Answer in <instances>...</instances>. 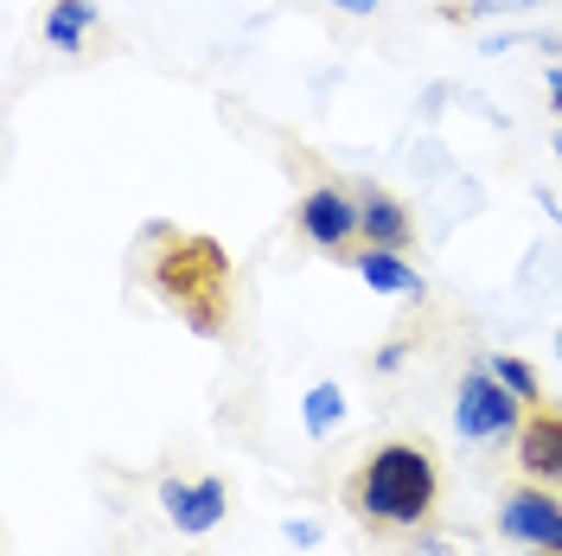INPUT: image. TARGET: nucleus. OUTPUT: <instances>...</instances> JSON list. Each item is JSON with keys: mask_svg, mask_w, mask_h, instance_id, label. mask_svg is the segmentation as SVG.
Here are the masks:
<instances>
[{"mask_svg": "<svg viewBox=\"0 0 562 556\" xmlns=\"http://www.w3.org/2000/svg\"><path fill=\"white\" fill-rule=\"evenodd\" d=\"M435 492H441L435 454L416 442H378L364 454V467L346 480V505L371 531H416L435 512Z\"/></svg>", "mask_w": 562, "mask_h": 556, "instance_id": "1", "label": "nucleus"}, {"mask_svg": "<svg viewBox=\"0 0 562 556\" xmlns=\"http://www.w3.org/2000/svg\"><path fill=\"white\" fill-rule=\"evenodd\" d=\"M525 429V397H512L486 371V358H473L454 383V435L460 442H505Z\"/></svg>", "mask_w": 562, "mask_h": 556, "instance_id": "2", "label": "nucleus"}, {"mask_svg": "<svg viewBox=\"0 0 562 556\" xmlns=\"http://www.w3.org/2000/svg\"><path fill=\"white\" fill-rule=\"evenodd\" d=\"M498 531L525 551H557L562 556V492L557 487H512L498 499Z\"/></svg>", "mask_w": 562, "mask_h": 556, "instance_id": "3", "label": "nucleus"}, {"mask_svg": "<svg viewBox=\"0 0 562 556\" xmlns=\"http://www.w3.org/2000/svg\"><path fill=\"white\" fill-rule=\"evenodd\" d=\"M294 224L319 249H351L358 244V192H346V186H314V192H301Z\"/></svg>", "mask_w": 562, "mask_h": 556, "instance_id": "4", "label": "nucleus"}, {"mask_svg": "<svg viewBox=\"0 0 562 556\" xmlns=\"http://www.w3.org/2000/svg\"><path fill=\"white\" fill-rule=\"evenodd\" d=\"M160 512H167V524H173V531H186V537H205V531H217V524H224V512H231V492H224V480H217V474H205L199 487H192V480H160Z\"/></svg>", "mask_w": 562, "mask_h": 556, "instance_id": "5", "label": "nucleus"}, {"mask_svg": "<svg viewBox=\"0 0 562 556\" xmlns=\"http://www.w3.org/2000/svg\"><path fill=\"white\" fill-rule=\"evenodd\" d=\"M358 244L371 249H409L416 244V218L403 199H390L378 186H358Z\"/></svg>", "mask_w": 562, "mask_h": 556, "instance_id": "6", "label": "nucleus"}, {"mask_svg": "<svg viewBox=\"0 0 562 556\" xmlns=\"http://www.w3.org/2000/svg\"><path fill=\"white\" fill-rule=\"evenodd\" d=\"M512 442H518V467H525V480L562 492V416L557 410L525 416V429H518Z\"/></svg>", "mask_w": 562, "mask_h": 556, "instance_id": "7", "label": "nucleus"}, {"mask_svg": "<svg viewBox=\"0 0 562 556\" xmlns=\"http://www.w3.org/2000/svg\"><path fill=\"white\" fill-rule=\"evenodd\" d=\"M351 269H358V281H364L371 294H390V301H422V294H428V281L416 276L409 249H371V244H358Z\"/></svg>", "mask_w": 562, "mask_h": 556, "instance_id": "8", "label": "nucleus"}, {"mask_svg": "<svg viewBox=\"0 0 562 556\" xmlns=\"http://www.w3.org/2000/svg\"><path fill=\"white\" fill-rule=\"evenodd\" d=\"M90 26H103L97 0H52V13H45V45H52V52H77Z\"/></svg>", "mask_w": 562, "mask_h": 556, "instance_id": "9", "label": "nucleus"}, {"mask_svg": "<svg viewBox=\"0 0 562 556\" xmlns=\"http://www.w3.org/2000/svg\"><path fill=\"white\" fill-rule=\"evenodd\" d=\"M339 416H346V390H339L333 378H319L314 390L301 397V429L319 442V435H333V429H339Z\"/></svg>", "mask_w": 562, "mask_h": 556, "instance_id": "10", "label": "nucleus"}, {"mask_svg": "<svg viewBox=\"0 0 562 556\" xmlns=\"http://www.w3.org/2000/svg\"><path fill=\"white\" fill-rule=\"evenodd\" d=\"M486 371L505 383L512 397H525V403H543V378L530 371L525 358H512V352H486Z\"/></svg>", "mask_w": 562, "mask_h": 556, "instance_id": "11", "label": "nucleus"}, {"mask_svg": "<svg viewBox=\"0 0 562 556\" xmlns=\"http://www.w3.org/2000/svg\"><path fill=\"white\" fill-rule=\"evenodd\" d=\"M543 0H467V20H498V13H530Z\"/></svg>", "mask_w": 562, "mask_h": 556, "instance_id": "12", "label": "nucleus"}, {"mask_svg": "<svg viewBox=\"0 0 562 556\" xmlns=\"http://www.w3.org/2000/svg\"><path fill=\"white\" fill-rule=\"evenodd\" d=\"M281 537H288V544H301V551H314L326 531H319L314 519H288V524H281Z\"/></svg>", "mask_w": 562, "mask_h": 556, "instance_id": "13", "label": "nucleus"}, {"mask_svg": "<svg viewBox=\"0 0 562 556\" xmlns=\"http://www.w3.org/2000/svg\"><path fill=\"white\" fill-rule=\"evenodd\" d=\"M403 358H409V346H396V340H390V346L378 352V358H371V365H378V371H384V378H390V371H396V365H403Z\"/></svg>", "mask_w": 562, "mask_h": 556, "instance_id": "14", "label": "nucleus"}, {"mask_svg": "<svg viewBox=\"0 0 562 556\" xmlns=\"http://www.w3.org/2000/svg\"><path fill=\"white\" fill-rule=\"evenodd\" d=\"M326 7H339V13H358V20H371V13H378V0H326Z\"/></svg>", "mask_w": 562, "mask_h": 556, "instance_id": "15", "label": "nucleus"}, {"mask_svg": "<svg viewBox=\"0 0 562 556\" xmlns=\"http://www.w3.org/2000/svg\"><path fill=\"white\" fill-rule=\"evenodd\" d=\"M550 109H557V122H562V65H550Z\"/></svg>", "mask_w": 562, "mask_h": 556, "instance_id": "16", "label": "nucleus"}, {"mask_svg": "<svg viewBox=\"0 0 562 556\" xmlns=\"http://www.w3.org/2000/svg\"><path fill=\"white\" fill-rule=\"evenodd\" d=\"M557 167H562V122H557Z\"/></svg>", "mask_w": 562, "mask_h": 556, "instance_id": "17", "label": "nucleus"}, {"mask_svg": "<svg viewBox=\"0 0 562 556\" xmlns=\"http://www.w3.org/2000/svg\"><path fill=\"white\" fill-rule=\"evenodd\" d=\"M525 556H557V551H525Z\"/></svg>", "mask_w": 562, "mask_h": 556, "instance_id": "18", "label": "nucleus"}, {"mask_svg": "<svg viewBox=\"0 0 562 556\" xmlns=\"http://www.w3.org/2000/svg\"><path fill=\"white\" fill-rule=\"evenodd\" d=\"M557 358H562V333H557Z\"/></svg>", "mask_w": 562, "mask_h": 556, "instance_id": "19", "label": "nucleus"}]
</instances>
